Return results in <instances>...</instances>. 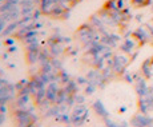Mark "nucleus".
Masks as SVG:
<instances>
[{
  "label": "nucleus",
  "mask_w": 153,
  "mask_h": 127,
  "mask_svg": "<svg viewBox=\"0 0 153 127\" xmlns=\"http://www.w3.org/2000/svg\"><path fill=\"white\" fill-rule=\"evenodd\" d=\"M151 62H152V64H153V59H152V60H151Z\"/></svg>",
  "instance_id": "f03ea898"
},
{
  "label": "nucleus",
  "mask_w": 153,
  "mask_h": 127,
  "mask_svg": "<svg viewBox=\"0 0 153 127\" xmlns=\"http://www.w3.org/2000/svg\"><path fill=\"white\" fill-rule=\"evenodd\" d=\"M133 2L134 5H137V7H144V5H148L151 4V0H132Z\"/></svg>",
  "instance_id": "f257e3e1"
}]
</instances>
